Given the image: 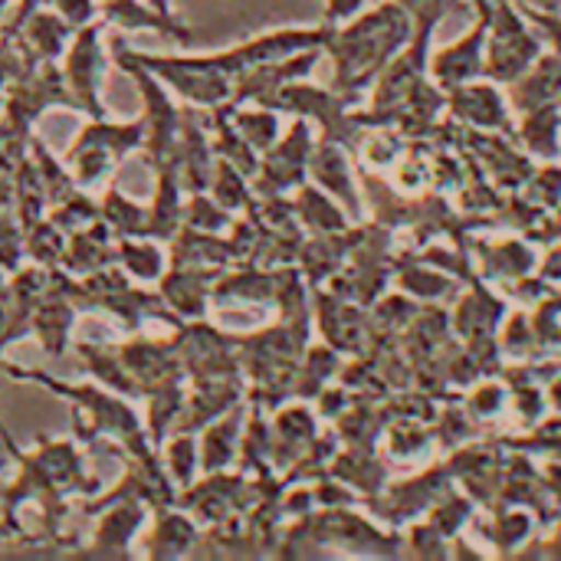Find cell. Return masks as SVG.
Here are the masks:
<instances>
[{
    "label": "cell",
    "mask_w": 561,
    "mask_h": 561,
    "mask_svg": "<svg viewBox=\"0 0 561 561\" xmlns=\"http://www.w3.org/2000/svg\"><path fill=\"white\" fill-rule=\"evenodd\" d=\"M49 7H53L72 30H82L85 23L99 20V3H95V0H49Z\"/></svg>",
    "instance_id": "30bf717a"
},
{
    "label": "cell",
    "mask_w": 561,
    "mask_h": 561,
    "mask_svg": "<svg viewBox=\"0 0 561 561\" xmlns=\"http://www.w3.org/2000/svg\"><path fill=\"white\" fill-rule=\"evenodd\" d=\"M148 138L145 122H131V125H102L99 118L92 125H85V131L72 141L66 161L76 164V178L82 187L99 184L115 161H122V154H128L131 148H141V141Z\"/></svg>",
    "instance_id": "6da1fadb"
},
{
    "label": "cell",
    "mask_w": 561,
    "mask_h": 561,
    "mask_svg": "<svg viewBox=\"0 0 561 561\" xmlns=\"http://www.w3.org/2000/svg\"><path fill=\"white\" fill-rule=\"evenodd\" d=\"M0 13H3V3H0Z\"/></svg>",
    "instance_id": "5bb4252c"
},
{
    "label": "cell",
    "mask_w": 561,
    "mask_h": 561,
    "mask_svg": "<svg viewBox=\"0 0 561 561\" xmlns=\"http://www.w3.org/2000/svg\"><path fill=\"white\" fill-rule=\"evenodd\" d=\"M102 26H105L102 20H92L82 30H76V36L66 49V66H62V79L72 95V105L92 118L105 115L99 105V89H102V72H105Z\"/></svg>",
    "instance_id": "7a4b0ae2"
},
{
    "label": "cell",
    "mask_w": 561,
    "mask_h": 561,
    "mask_svg": "<svg viewBox=\"0 0 561 561\" xmlns=\"http://www.w3.org/2000/svg\"><path fill=\"white\" fill-rule=\"evenodd\" d=\"M148 3H151L154 10H161L164 16H174V13H171V0H148Z\"/></svg>",
    "instance_id": "4fadbf2b"
},
{
    "label": "cell",
    "mask_w": 561,
    "mask_h": 561,
    "mask_svg": "<svg viewBox=\"0 0 561 561\" xmlns=\"http://www.w3.org/2000/svg\"><path fill=\"white\" fill-rule=\"evenodd\" d=\"M168 470L174 473V480H181V486L191 483V467H194V444L184 437V440H174L171 450H168Z\"/></svg>",
    "instance_id": "8fae6325"
},
{
    "label": "cell",
    "mask_w": 561,
    "mask_h": 561,
    "mask_svg": "<svg viewBox=\"0 0 561 561\" xmlns=\"http://www.w3.org/2000/svg\"><path fill=\"white\" fill-rule=\"evenodd\" d=\"M99 20L108 26H118V30H158L174 39L191 36V30L184 23H178V16H164L148 0H102Z\"/></svg>",
    "instance_id": "5b68a950"
},
{
    "label": "cell",
    "mask_w": 561,
    "mask_h": 561,
    "mask_svg": "<svg viewBox=\"0 0 561 561\" xmlns=\"http://www.w3.org/2000/svg\"><path fill=\"white\" fill-rule=\"evenodd\" d=\"M105 519L99 523V533L89 546V552H79L82 559H125L128 539L138 533L145 519V503L141 500H122L102 510Z\"/></svg>",
    "instance_id": "277c9868"
},
{
    "label": "cell",
    "mask_w": 561,
    "mask_h": 561,
    "mask_svg": "<svg viewBox=\"0 0 561 561\" xmlns=\"http://www.w3.org/2000/svg\"><path fill=\"white\" fill-rule=\"evenodd\" d=\"M72 36L76 30L53 7H39L36 13L26 16V23L20 26L13 39L20 43L26 62H56L69 49Z\"/></svg>",
    "instance_id": "3957f363"
},
{
    "label": "cell",
    "mask_w": 561,
    "mask_h": 561,
    "mask_svg": "<svg viewBox=\"0 0 561 561\" xmlns=\"http://www.w3.org/2000/svg\"><path fill=\"white\" fill-rule=\"evenodd\" d=\"M39 7H49V0H20V3H16V10H13V13L7 16V23L0 26V36L13 39V36L20 33V26L26 23V16H30V13H36Z\"/></svg>",
    "instance_id": "7c38bea8"
},
{
    "label": "cell",
    "mask_w": 561,
    "mask_h": 561,
    "mask_svg": "<svg viewBox=\"0 0 561 561\" xmlns=\"http://www.w3.org/2000/svg\"><path fill=\"white\" fill-rule=\"evenodd\" d=\"M23 237H26V230L16 227L13 217L10 214H0V266L10 270V273L20 270V256L26 253L23 250Z\"/></svg>",
    "instance_id": "9c48e42d"
},
{
    "label": "cell",
    "mask_w": 561,
    "mask_h": 561,
    "mask_svg": "<svg viewBox=\"0 0 561 561\" xmlns=\"http://www.w3.org/2000/svg\"><path fill=\"white\" fill-rule=\"evenodd\" d=\"M115 263H122L131 276L138 279H154L161 276L164 263H161V253L151 247V243H141V237H125L115 243Z\"/></svg>",
    "instance_id": "ba28073f"
},
{
    "label": "cell",
    "mask_w": 561,
    "mask_h": 561,
    "mask_svg": "<svg viewBox=\"0 0 561 561\" xmlns=\"http://www.w3.org/2000/svg\"><path fill=\"white\" fill-rule=\"evenodd\" d=\"M194 546V526L178 513H161L148 539V559H178Z\"/></svg>",
    "instance_id": "8992f818"
},
{
    "label": "cell",
    "mask_w": 561,
    "mask_h": 561,
    "mask_svg": "<svg viewBox=\"0 0 561 561\" xmlns=\"http://www.w3.org/2000/svg\"><path fill=\"white\" fill-rule=\"evenodd\" d=\"M23 250L30 260H36L39 266H59L62 263V253H66V240H62V230L53 224V220H39L26 230L23 237Z\"/></svg>",
    "instance_id": "52a82bcc"
}]
</instances>
